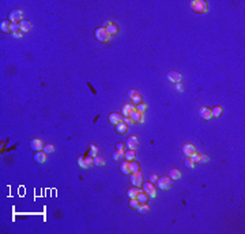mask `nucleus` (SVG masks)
I'll list each match as a JSON object with an SVG mask.
<instances>
[{"instance_id": "obj_1", "label": "nucleus", "mask_w": 245, "mask_h": 234, "mask_svg": "<svg viewBox=\"0 0 245 234\" xmlns=\"http://www.w3.org/2000/svg\"><path fill=\"white\" fill-rule=\"evenodd\" d=\"M76 163H78V166L82 169H89V167H91V166H94V163H93V157H90V155H79L78 159H76Z\"/></svg>"}, {"instance_id": "obj_2", "label": "nucleus", "mask_w": 245, "mask_h": 234, "mask_svg": "<svg viewBox=\"0 0 245 234\" xmlns=\"http://www.w3.org/2000/svg\"><path fill=\"white\" fill-rule=\"evenodd\" d=\"M191 8H192V11H195V12L198 14H204L207 12V4L206 2H203V0H192L191 2Z\"/></svg>"}, {"instance_id": "obj_3", "label": "nucleus", "mask_w": 245, "mask_h": 234, "mask_svg": "<svg viewBox=\"0 0 245 234\" xmlns=\"http://www.w3.org/2000/svg\"><path fill=\"white\" fill-rule=\"evenodd\" d=\"M8 21L11 23H19L21 21H23V15H22V11L19 8H14L12 11L8 12Z\"/></svg>"}, {"instance_id": "obj_4", "label": "nucleus", "mask_w": 245, "mask_h": 234, "mask_svg": "<svg viewBox=\"0 0 245 234\" xmlns=\"http://www.w3.org/2000/svg\"><path fill=\"white\" fill-rule=\"evenodd\" d=\"M94 37H95V40L100 41V42H106V41L109 40V34H108L105 27H98V29H95Z\"/></svg>"}, {"instance_id": "obj_5", "label": "nucleus", "mask_w": 245, "mask_h": 234, "mask_svg": "<svg viewBox=\"0 0 245 234\" xmlns=\"http://www.w3.org/2000/svg\"><path fill=\"white\" fill-rule=\"evenodd\" d=\"M172 185V180L170 177H166V176H162V177H158V181H157V187L162 190H166L169 189Z\"/></svg>"}, {"instance_id": "obj_6", "label": "nucleus", "mask_w": 245, "mask_h": 234, "mask_svg": "<svg viewBox=\"0 0 245 234\" xmlns=\"http://www.w3.org/2000/svg\"><path fill=\"white\" fill-rule=\"evenodd\" d=\"M129 181L133 187H140V185L143 184V176H142L140 171H139V173H131Z\"/></svg>"}, {"instance_id": "obj_7", "label": "nucleus", "mask_w": 245, "mask_h": 234, "mask_svg": "<svg viewBox=\"0 0 245 234\" xmlns=\"http://www.w3.org/2000/svg\"><path fill=\"white\" fill-rule=\"evenodd\" d=\"M30 148L33 150V151H41V150L44 148V144H42V141H41V139H38V138H33L31 140H30Z\"/></svg>"}, {"instance_id": "obj_8", "label": "nucleus", "mask_w": 245, "mask_h": 234, "mask_svg": "<svg viewBox=\"0 0 245 234\" xmlns=\"http://www.w3.org/2000/svg\"><path fill=\"white\" fill-rule=\"evenodd\" d=\"M166 79H168L169 82H172V83H178V82L181 80V73L177 72V71H169V72L166 73Z\"/></svg>"}, {"instance_id": "obj_9", "label": "nucleus", "mask_w": 245, "mask_h": 234, "mask_svg": "<svg viewBox=\"0 0 245 234\" xmlns=\"http://www.w3.org/2000/svg\"><path fill=\"white\" fill-rule=\"evenodd\" d=\"M143 189H144V192L149 195V197H155V195H157V190H155V187H154L152 182H144Z\"/></svg>"}, {"instance_id": "obj_10", "label": "nucleus", "mask_w": 245, "mask_h": 234, "mask_svg": "<svg viewBox=\"0 0 245 234\" xmlns=\"http://www.w3.org/2000/svg\"><path fill=\"white\" fill-rule=\"evenodd\" d=\"M105 29H106V31H108L109 37H114V35H117V33H119V26H117L116 23H113V22H108Z\"/></svg>"}, {"instance_id": "obj_11", "label": "nucleus", "mask_w": 245, "mask_h": 234, "mask_svg": "<svg viewBox=\"0 0 245 234\" xmlns=\"http://www.w3.org/2000/svg\"><path fill=\"white\" fill-rule=\"evenodd\" d=\"M125 146H127L128 150H136L138 148V146H139V139L136 138V136H129V138L127 139Z\"/></svg>"}, {"instance_id": "obj_12", "label": "nucleus", "mask_w": 245, "mask_h": 234, "mask_svg": "<svg viewBox=\"0 0 245 234\" xmlns=\"http://www.w3.org/2000/svg\"><path fill=\"white\" fill-rule=\"evenodd\" d=\"M199 116H200L203 120H210V119H212L211 109L207 108V106H201V108L199 109Z\"/></svg>"}, {"instance_id": "obj_13", "label": "nucleus", "mask_w": 245, "mask_h": 234, "mask_svg": "<svg viewBox=\"0 0 245 234\" xmlns=\"http://www.w3.org/2000/svg\"><path fill=\"white\" fill-rule=\"evenodd\" d=\"M193 152H196V148H195V146H193V144L187 143V144H184V146H182V154H184L187 158H189Z\"/></svg>"}, {"instance_id": "obj_14", "label": "nucleus", "mask_w": 245, "mask_h": 234, "mask_svg": "<svg viewBox=\"0 0 245 234\" xmlns=\"http://www.w3.org/2000/svg\"><path fill=\"white\" fill-rule=\"evenodd\" d=\"M122 119H124V117H122V114L121 113H117V112H113V113L109 114V122H110V124H114V125L119 124L120 121H122Z\"/></svg>"}, {"instance_id": "obj_15", "label": "nucleus", "mask_w": 245, "mask_h": 234, "mask_svg": "<svg viewBox=\"0 0 245 234\" xmlns=\"http://www.w3.org/2000/svg\"><path fill=\"white\" fill-rule=\"evenodd\" d=\"M19 30H21L22 33H29L30 30H31V22H29L27 19H23V21L19 22Z\"/></svg>"}, {"instance_id": "obj_16", "label": "nucleus", "mask_w": 245, "mask_h": 234, "mask_svg": "<svg viewBox=\"0 0 245 234\" xmlns=\"http://www.w3.org/2000/svg\"><path fill=\"white\" fill-rule=\"evenodd\" d=\"M135 109H136V106H133L132 103H125V105H122V106H121L122 116H124V117H129V114L132 113Z\"/></svg>"}, {"instance_id": "obj_17", "label": "nucleus", "mask_w": 245, "mask_h": 234, "mask_svg": "<svg viewBox=\"0 0 245 234\" xmlns=\"http://www.w3.org/2000/svg\"><path fill=\"white\" fill-rule=\"evenodd\" d=\"M46 161V154L44 151H35L34 152V162L35 163H44Z\"/></svg>"}, {"instance_id": "obj_18", "label": "nucleus", "mask_w": 245, "mask_h": 234, "mask_svg": "<svg viewBox=\"0 0 245 234\" xmlns=\"http://www.w3.org/2000/svg\"><path fill=\"white\" fill-rule=\"evenodd\" d=\"M128 131V125L125 124L124 121H120L119 124H116V132L119 133V135H125Z\"/></svg>"}, {"instance_id": "obj_19", "label": "nucleus", "mask_w": 245, "mask_h": 234, "mask_svg": "<svg viewBox=\"0 0 245 234\" xmlns=\"http://www.w3.org/2000/svg\"><path fill=\"white\" fill-rule=\"evenodd\" d=\"M128 95H129V98L133 101V103H140L142 97H140V94H139V91H136V90H129Z\"/></svg>"}, {"instance_id": "obj_20", "label": "nucleus", "mask_w": 245, "mask_h": 234, "mask_svg": "<svg viewBox=\"0 0 245 234\" xmlns=\"http://www.w3.org/2000/svg\"><path fill=\"white\" fill-rule=\"evenodd\" d=\"M139 192H142V190L139 189V187H132V188H129V189L127 190V195H128V197L129 199H136L138 197V195H139Z\"/></svg>"}, {"instance_id": "obj_21", "label": "nucleus", "mask_w": 245, "mask_h": 234, "mask_svg": "<svg viewBox=\"0 0 245 234\" xmlns=\"http://www.w3.org/2000/svg\"><path fill=\"white\" fill-rule=\"evenodd\" d=\"M129 170L131 173H139L140 171V165L136 161H131L129 162Z\"/></svg>"}, {"instance_id": "obj_22", "label": "nucleus", "mask_w": 245, "mask_h": 234, "mask_svg": "<svg viewBox=\"0 0 245 234\" xmlns=\"http://www.w3.org/2000/svg\"><path fill=\"white\" fill-rule=\"evenodd\" d=\"M124 158L128 161V162H131V161H135V158H136L135 150H128V151H125L124 152Z\"/></svg>"}, {"instance_id": "obj_23", "label": "nucleus", "mask_w": 245, "mask_h": 234, "mask_svg": "<svg viewBox=\"0 0 245 234\" xmlns=\"http://www.w3.org/2000/svg\"><path fill=\"white\" fill-rule=\"evenodd\" d=\"M222 113H223V110H222V108H220V106H214V108L211 109V114H212V117H214V119L220 117V116H222Z\"/></svg>"}, {"instance_id": "obj_24", "label": "nucleus", "mask_w": 245, "mask_h": 234, "mask_svg": "<svg viewBox=\"0 0 245 234\" xmlns=\"http://www.w3.org/2000/svg\"><path fill=\"white\" fill-rule=\"evenodd\" d=\"M120 171H121L122 174H131L129 162H128V161H125V162H122L121 165H120Z\"/></svg>"}, {"instance_id": "obj_25", "label": "nucleus", "mask_w": 245, "mask_h": 234, "mask_svg": "<svg viewBox=\"0 0 245 234\" xmlns=\"http://www.w3.org/2000/svg\"><path fill=\"white\" fill-rule=\"evenodd\" d=\"M142 114H143V113H139V112L135 109V110L129 114V119L132 120L133 122H139V121H140V119H142Z\"/></svg>"}, {"instance_id": "obj_26", "label": "nucleus", "mask_w": 245, "mask_h": 234, "mask_svg": "<svg viewBox=\"0 0 245 234\" xmlns=\"http://www.w3.org/2000/svg\"><path fill=\"white\" fill-rule=\"evenodd\" d=\"M10 26H11V22L10 21H3L2 23H0V29H2L3 33H11Z\"/></svg>"}, {"instance_id": "obj_27", "label": "nucleus", "mask_w": 245, "mask_h": 234, "mask_svg": "<svg viewBox=\"0 0 245 234\" xmlns=\"http://www.w3.org/2000/svg\"><path fill=\"white\" fill-rule=\"evenodd\" d=\"M136 210H138V212L140 215H144V214H147L149 212V206H147V203H144V204H139L138 207H136Z\"/></svg>"}, {"instance_id": "obj_28", "label": "nucleus", "mask_w": 245, "mask_h": 234, "mask_svg": "<svg viewBox=\"0 0 245 234\" xmlns=\"http://www.w3.org/2000/svg\"><path fill=\"white\" fill-rule=\"evenodd\" d=\"M138 201L140 204H144V203H147V200H149V195H147L146 192H139V195H138Z\"/></svg>"}, {"instance_id": "obj_29", "label": "nucleus", "mask_w": 245, "mask_h": 234, "mask_svg": "<svg viewBox=\"0 0 245 234\" xmlns=\"http://www.w3.org/2000/svg\"><path fill=\"white\" fill-rule=\"evenodd\" d=\"M169 177H170V180H178L181 177V173H180L178 169H172L170 173H169Z\"/></svg>"}, {"instance_id": "obj_30", "label": "nucleus", "mask_w": 245, "mask_h": 234, "mask_svg": "<svg viewBox=\"0 0 245 234\" xmlns=\"http://www.w3.org/2000/svg\"><path fill=\"white\" fill-rule=\"evenodd\" d=\"M93 163H94V166H103L105 165V159H103V157L97 155V157L93 158Z\"/></svg>"}, {"instance_id": "obj_31", "label": "nucleus", "mask_w": 245, "mask_h": 234, "mask_svg": "<svg viewBox=\"0 0 245 234\" xmlns=\"http://www.w3.org/2000/svg\"><path fill=\"white\" fill-rule=\"evenodd\" d=\"M89 155L90 157H97L98 155V147L95 146V144H90L89 146Z\"/></svg>"}, {"instance_id": "obj_32", "label": "nucleus", "mask_w": 245, "mask_h": 234, "mask_svg": "<svg viewBox=\"0 0 245 234\" xmlns=\"http://www.w3.org/2000/svg\"><path fill=\"white\" fill-rule=\"evenodd\" d=\"M53 150H54V146H53V144H44L42 151L45 152V154H51V152H53Z\"/></svg>"}, {"instance_id": "obj_33", "label": "nucleus", "mask_w": 245, "mask_h": 234, "mask_svg": "<svg viewBox=\"0 0 245 234\" xmlns=\"http://www.w3.org/2000/svg\"><path fill=\"white\" fill-rule=\"evenodd\" d=\"M113 159H116V161H119V159H122V157H124V151H120V150H116V151L113 152Z\"/></svg>"}, {"instance_id": "obj_34", "label": "nucleus", "mask_w": 245, "mask_h": 234, "mask_svg": "<svg viewBox=\"0 0 245 234\" xmlns=\"http://www.w3.org/2000/svg\"><path fill=\"white\" fill-rule=\"evenodd\" d=\"M136 110H138L139 113H144V112L147 110V105H146V103H138V106H136Z\"/></svg>"}, {"instance_id": "obj_35", "label": "nucleus", "mask_w": 245, "mask_h": 234, "mask_svg": "<svg viewBox=\"0 0 245 234\" xmlns=\"http://www.w3.org/2000/svg\"><path fill=\"white\" fill-rule=\"evenodd\" d=\"M191 161H192V162H200V154H198V152H193V154L192 155H191Z\"/></svg>"}, {"instance_id": "obj_36", "label": "nucleus", "mask_w": 245, "mask_h": 234, "mask_svg": "<svg viewBox=\"0 0 245 234\" xmlns=\"http://www.w3.org/2000/svg\"><path fill=\"white\" fill-rule=\"evenodd\" d=\"M139 204H140V203L138 201V199H129V207H131V208H136Z\"/></svg>"}, {"instance_id": "obj_37", "label": "nucleus", "mask_w": 245, "mask_h": 234, "mask_svg": "<svg viewBox=\"0 0 245 234\" xmlns=\"http://www.w3.org/2000/svg\"><path fill=\"white\" fill-rule=\"evenodd\" d=\"M10 30H11V33H16V31H21V30H19V24H18V23H11V26H10Z\"/></svg>"}, {"instance_id": "obj_38", "label": "nucleus", "mask_w": 245, "mask_h": 234, "mask_svg": "<svg viewBox=\"0 0 245 234\" xmlns=\"http://www.w3.org/2000/svg\"><path fill=\"white\" fill-rule=\"evenodd\" d=\"M193 166H195V162H192L191 158H188V159L185 161V167H193Z\"/></svg>"}, {"instance_id": "obj_39", "label": "nucleus", "mask_w": 245, "mask_h": 234, "mask_svg": "<svg viewBox=\"0 0 245 234\" xmlns=\"http://www.w3.org/2000/svg\"><path fill=\"white\" fill-rule=\"evenodd\" d=\"M124 147H125V144L121 143V141L116 144V150H120V151H122V150H124Z\"/></svg>"}, {"instance_id": "obj_40", "label": "nucleus", "mask_w": 245, "mask_h": 234, "mask_svg": "<svg viewBox=\"0 0 245 234\" xmlns=\"http://www.w3.org/2000/svg\"><path fill=\"white\" fill-rule=\"evenodd\" d=\"M122 121H124V122H125V124H127V125H129V124H133V121H132V120L129 119V117H124V119H122Z\"/></svg>"}, {"instance_id": "obj_41", "label": "nucleus", "mask_w": 245, "mask_h": 234, "mask_svg": "<svg viewBox=\"0 0 245 234\" xmlns=\"http://www.w3.org/2000/svg\"><path fill=\"white\" fill-rule=\"evenodd\" d=\"M11 35H12L14 38H21L22 37V31H16V33H11Z\"/></svg>"}, {"instance_id": "obj_42", "label": "nucleus", "mask_w": 245, "mask_h": 234, "mask_svg": "<svg viewBox=\"0 0 245 234\" xmlns=\"http://www.w3.org/2000/svg\"><path fill=\"white\" fill-rule=\"evenodd\" d=\"M207 161H208V157H207V155H204V154H201L200 155V162L204 163V162H207Z\"/></svg>"}, {"instance_id": "obj_43", "label": "nucleus", "mask_w": 245, "mask_h": 234, "mask_svg": "<svg viewBox=\"0 0 245 234\" xmlns=\"http://www.w3.org/2000/svg\"><path fill=\"white\" fill-rule=\"evenodd\" d=\"M176 90H177V91H184V87H182V84L180 83V82L176 84Z\"/></svg>"}, {"instance_id": "obj_44", "label": "nucleus", "mask_w": 245, "mask_h": 234, "mask_svg": "<svg viewBox=\"0 0 245 234\" xmlns=\"http://www.w3.org/2000/svg\"><path fill=\"white\" fill-rule=\"evenodd\" d=\"M150 180H151V182H157L158 181V176L157 174H152V176L150 177Z\"/></svg>"}, {"instance_id": "obj_45", "label": "nucleus", "mask_w": 245, "mask_h": 234, "mask_svg": "<svg viewBox=\"0 0 245 234\" xmlns=\"http://www.w3.org/2000/svg\"><path fill=\"white\" fill-rule=\"evenodd\" d=\"M139 122H144V116H143V114H142V119H140V121H139Z\"/></svg>"}]
</instances>
